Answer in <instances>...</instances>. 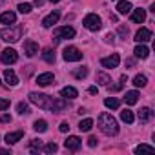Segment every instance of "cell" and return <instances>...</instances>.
<instances>
[{"label":"cell","instance_id":"6da1fadb","mask_svg":"<svg viewBox=\"0 0 155 155\" xmlns=\"http://www.w3.org/2000/svg\"><path fill=\"white\" fill-rule=\"evenodd\" d=\"M29 102L42 108V110H49L53 113H60L66 110V102L62 99H53L49 95H44V93H37V91H31L29 93Z\"/></svg>","mask_w":155,"mask_h":155},{"label":"cell","instance_id":"7a4b0ae2","mask_svg":"<svg viewBox=\"0 0 155 155\" xmlns=\"http://www.w3.org/2000/svg\"><path fill=\"white\" fill-rule=\"evenodd\" d=\"M99 128H101V131L104 133V135H117L119 133V122L115 120V117L113 115H110V113H101L99 115Z\"/></svg>","mask_w":155,"mask_h":155},{"label":"cell","instance_id":"3957f363","mask_svg":"<svg viewBox=\"0 0 155 155\" xmlns=\"http://www.w3.org/2000/svg\"><path fill=\"white\" fill-rule=\"evenodd\" d=\"M22 33H24V26L17 24V26H9V28H6V29L0 31V38H2L4 42H11L13 44V42H18L20 40Z\"/></svg>","mask_w":155,"mask_h":155},{"label":"cell","instance_id":"277c9868","mask_svg":"<svg viewBox=\"0 0 155 155\" xmlns=\"http://www.w3.org/2000/svg\"><path fill=\"white\" fill-rule=\"evenodd\" d=\"M73 37H75V29L71 26H62V28H57L53 31V42L55 44H58L64 38H73Z\"/></svg>","mask_w":155,"mask_h":155},{"label":"cell","instance_id":"5b68a950","mask_svg":"<svg viewBox=\"0 0 155 155\" xmlns=\"http://www.w3.org/2000/svg\"><path fill=\"white\" fill-rule=\"evenodd\" d=\"M82 24H84V28H86V29H90V31H99V29L102 28V20H101V17H99V15H95V13L86 15Z\"/></svg>","mask_w":155,"mask_h":155},{"label":"cell","instance_id":"8992f818","mask_svg":"<svg viewBox=\"0 0 155 155\" xmlns=\"http://www.w3.org/2000/svg\"><path fill=\"white\" fill-rule=\"evenodd\" d=\"M62 57H64L66 62H79V60H82V53H81V49H79V48H75V46L66 48Z\"/></svg>","mask_w":155,"mask_h":155},{"label":"cell","instance_id":"52a82bcc","mask_svg":"<svg viewBox=\"0 0 155 155\" xmlns=\"http://www.w3.org/2000/svg\"><path fill=\"white\" fill-rule=\"evenodd\" d=\"M0 60H2V64H15L17 60H18V55H17V51L15 49H11V48H6L4 51H2V55H0Z\"/></svg>","mask_w":155,"mask_h":155},{"label":"cell","instance_id":"ba28073f","mask_svg":"<svg viewBox=\"0 0 155 155\" xmlns=\"http://www.w3.org/2000/svg\"><path fill=\"white\" fill-rule=\"evenodd\" d=\"M119 62H120L119 53H113L111 57H104V58H101V66H102V68H108V69L117 68V66H119Z\"/></svg>","mask_w":155,"mask_h":155},{"label":"cell","instance_id":"9c48e42d","mask_svg":"<svg viewBox=\"0 0 155 155\" xmlns=\"http://www.w3.org/2000/svg\"><path fill=\"white\" fill-rule=\"evenodd\" d=\"M64 146H66V150H69V151H77V150L82 146V140L77 137V135H69V137L64 140Z\"/></svg>","mask_w":155,"mask_h":155},{"label":"cell","instance_id":"30bf717a","mask_svg":"<svg viewBox=\"0 0 155 155\" xmlns=\"http://www.w3.org/2000/svg\"><path fill=\"white\" fill-rule=\"evenodd\" d=\"M53 82H55V75H53V73H49V71L40 73V75L37 77V84H38V86H42V88H46V86H49V84H53Z\"/></svg>","mask_w":155,"mask_h":155},{"label":"cell","instance_id":"8fae6325","mask_svg":"<svg viewBox=\"0 0 155 155\" xmlns=\"http://www.w3.org/2000/svg\"><path fill=\"white\" fill-rule=\"evenodd\" d=\"M58 18H60V11H58V9H55V11H51L48 17H44L42 26H44V28H53V24H57V22H58Z\"/></svg>","mask_w":155,"mask_h":155},{"label":"cell","instance_id":"7c38bea8","mask_svg":"<svg viewBox=\"0 0 155 155\" xmlns=\"http://www.w3.org/2000/svg\"><path fill=\"white\" fill-rule=\"evenodd\" d=\"M24 53H26V57H35L37 53H38V44L35 42V40H26L24 42Z\"/></svg>","mask_w":155,"mask_h":155},{"label":"cell","instance_id":"4fadbf2b","mask_svg":"<svg viewBox=\"0 0 155 155\" xmlns=\"http://www.w3.org/2000/svg\"><path fill=\"white\" fill-rule=\"evenodd\" d=\"M135 40H137L139 44H144V42L151 40V31H150L148 28H140V29L135 33Z\"/></svg>","mask_w":155,"mask_h":155},{"label":"cell","instance_id":"5bb4252c","mask_svg":"<svg viewBox=\"0 0 155 155\" xmlns=\"http://www.w3.org/2000/svg\"><path fill=\"white\" fill-rule=\"evenodd\" d=\"M60 97H62V99H69V101H73V99L79 97V91H77L73 86H66V88L60 90Z\"/></svg>","mask_w":155,"mask_h":155},{"label":"cell","instance_id":"9a60e30c","mask_svg":"<svg viewBox=\"0 0 155 155\" xmlns=\"http://www.w3.org/2000/svg\"><path fill=\"white\" fill-rule=\"evenodd\" d=\"M144 20H146V11H144L142 8L133 9V13H131V22H133V24H142Z\"/></svg>","mask_w":155,"mask_h":155},{"label":"cell","instance_id":"2e32d148","mask_svg":"<svg viewBox=\"0 0 155 155\" xmlns=\"http://www.w3.org/2000/svg\"><path fill=\"white\" fill-rule=\"evenodd\" d=\"M131 2H128V0H119L117 2V13L119 15H128L131 11Z\"/></svg>","mask_w":155,"mask_h":155},{"label":"cell","instance_id":"e0dca14e","mask_svg":"<svg viewBox=\"0 0 155 155\" xmlns=\"http://www.w3.org/2000/svg\"><path fill=\"white\" fill-rule=\"evenodd\" d=\"M0 22L6 24V26H13V24L17 22V15H15L13 11H6V13L0 15Z\"/></svg>","mask_w":155,"mask_h":155},{"label":"cell","instance_id":"ac0fdd59","mask_svg":"<svg viewBox=\"0 0 155 155\" xmlns=\"http://www.w3.org/2000/svg\"><path fill=\"white\" fill-rule=\"evenodd\" d=\"M4 81H6L9 86H17V84H18V77L15 75L13 69H6V71H4Z\"/></svg>","mask_w":155,"mask_h":155},{"label":"cell","instance_id":"d6986e66","mask_svg":"<svg viewBox=\"0 0 155 155\" xmlns=\"http://www.w3.org/2000/svg\"><path fill=\"white\" fill-rule=\"evenodd\" d=\"M133 53H135L137 58H148V57H150V49H148L144 44H139V46L133 49Z\"/></svg>","mask_w":155,"mask_h":155},{"label":"cell","instance_id":"ffe728a7","mask_svg":"<svg viewBox=\"0 0 155 155\" xmlns=\"http://www.w3.org/2000/svg\"><path fill=\"white\" fill-rule=\"evenodd\" d=\"M139 91H126V97H124V102L128 104V106H133V104H137V101H139Z\"/></svg>","mask_w":155,"mask_h":155},{"label":"cell","instance_id":"44dd1931","mask_svg":"<svg viewBox=\"0 0 155 155\" xmlns=\"http://www.w3.org/2000/svg\"><path fill=\"white\" fill-rule=\"evenodd\" d=\"M151 117H153V111H151L150 108H142V110L139 111V120H140L142 124H144V122H150Z\"/></svg>","mask_w":155,"mask_h":155},{"label":"cell","instance_id":"7402d4cb","mask_svg":"<svg viewBox=\"0 0 155 155\" xmlns=\"http://www.w3.org/2000/svg\"><path fill=\"white\" fill-rule=\"evenodd\" d=\"M22 137H24V131H13V133H8V135H6V144H15V142H18Z\"/></svg>","mask_w":155,"mask_h":155},{"label":"cell","instance_id":"603a6c76","mask_svg":"<svg viewBox=\"0 0 155 155\" xmlns=\"http://www.w3.org/2000/svg\"><path fill=\"white\" fill-rule=\"evenodd\" d=\"M42 146H44V142H42L40 139H33V140L29 142V150H31L33 155H38V151L42 150Z\"/></svg>","mask_w":155,"mask_h":155},{"label":"cell","instance_id":"cb8c5ba5","mask_svg":"<svg viewBox=\"0 0 155 155\" xmlns=\"http://www.w3.org/2000/svg\"><path fill=\"white\" fill-rule=\"evenodd\" d=\"M73 73V77H75V79H79V81H82V79H86V77H88V68H77V69H73L71 71Z\"/></svg>","mask_w":155,"mask_h":155},{"label":"cell","instance_id":"d4e9b609","mask_svg":"<svg viewBox=\"0 0 155 155\" xmlns=\"http://www.w3.org/2000/svg\"><path fill=\"white\" fill-rule=\"evenodd\" d=\"M42 58H44L48 64H53V62H55V51H53L51 48H46V49L42 51Z\"/></svg>","mask_w":155,"mask_h":155},{"label":"cell","instance_id":"484cf974","mask_svg":"<svg viewBox=\"0 0 155 155\" xmlns=\"http://www.w3.org/2000/svg\"><path fill=\"white\" fill-rule=\"evenodd\" d=\"M146 84H148L146 75H135V79H133V86H137V88H144Z\"/></svg>","mask_w":155,"mask_h":155},{"label":"cell","instance_id":"4316f807","mask_svg":"<svg viewBox=\"0 0 155 155\" xmlns=\"http://www.w3.org/2000/svg\"><path fill=\"white\" fill-rule=\"evenodd\" d=\"M104 106H106V108H110V110H119V106H120V101H119V99H113V97H110V99H106V101H104Z\"/></svg>","mask_w":155,"mask_h":155},{"label":"cell","instance_id":"83f0119b","mask_svg":"<svg viewBox=\"0 0 155 155\" xmlns=\"http://www.w3.org/2000/svg\"><path fill=\"white\" fill-rule=\"evenodd\" d=\"M120 119H122V122H126V124H131V122L135 120V115H133L130 110H124V111H120Z\"/></svg>","mask_w":155,"mask_h":155},{"label":"cell","instance_id":"f1b7e54d","mask_svg":"<svg viewBox=\"0 0 155 155\" xmlns=\"http://www.w3.org/2000/svg\"><path fill=\"white\" fill-rule=\"evenodd\" d=\"M91 128H93V120L91 119H84V120L79 122V130L81 131H90Z\"/></svg>","mask_w":155,"mask_h":155},{"label":"cell","instance_id":"f546056e","mask_svg":"<svg viewBox=\"0 0 155 155\" xmlns=\"http://www.w3.org/2000/svg\"><path fill=\"white\" fill-rule=\"evenodd\" d=\"M33 130H35V131H38V133H44V131L48 130V122H46V120H42V119H40V120H35Z\"/></svg>","mask_w":155,"mask_h":155},{"label":"cell","instance_id":"4dcf8cb0","mask_svg":"<svg viewBox=\"0 0 155 155\" xmlns=\"http://www.w3.org/2000/svg\"><path fill=\"white\" fill-rule=\"evenodd\" d=\"M97 82L101 84V86H110V82H111V79L106 75V73H97Z\"/></svg>","mask_w":155,"mask_h":155},{"label":"cell","instance_id":"1f68e13d","mask_svg":"<svg viewBox=\"0 0 155 155\" xmlns=\"http://www.w3.org/2000/svg\"><path fill=\"white\" fill-rule=\"evenodd\" d=\"M142 151L153 153V151H155V148H153V146H148V144H139V146H135V153H142Z\"/></svg>","mask_w":155,"mask_h":155},{"label":"cell","instance_id":"d6a6232c","mask_svg":"<svg viewBox=\"0 0 155 155\" xmlns=\"http://www.w3.org/2000/svg\"><path fill=\"white\" fill-rule=\"evenodd\" d=\"M17 111H18L20 115H28V113H29V106H28L26 102H18V104H17Z\"/></svg>","mask_w":155,"mask_h":155},{"label":"cell","instance_id":"836d02e7","mask_svg":"<svg viewBox=\"0 0 155 155\" xmlns=\"http://www.w3.org/2000/svg\"><path fill=\"white\" fill-rule=\"evenodd\" d=\"M42 150H44L46 153H55V151L58 150V146H57L55 142H49V144H46V146H42Z\"/></svg>","mask_w":155,"mask_h":155},{"label":"cell","instance_id":"e575fe53","mask_svg":"<svg viewBox=\"0 0 155 155\" xmlns=\"http://www.w3.org/2000/svg\"><path fill=\"white\" fill-rule=\"evenodd\" d=\"M17 9H18V11L22 13V15H28V13L31 11V6H29V4H24V2H22V4H18V8H17Z\"/></svg>","mask_w":155,"mask_h":155},{"label":"cell","instance_id":"d590c367","mask_svg":"<svg viewBox=\"0 0 155 155\" xmlns=\"http://www.w3.org/2000/svg\"><path fill=\"white\" fill-rule=\"evenodd\" d=\"M128 33H130V31H128V28H126V26H119V35H120L124 40L128 38Z\"/></svg>","mask_w":155,"mask_h":155},{"label":"cell","instance_id":"8d00e7d4","mask_svg":"<svg viewBox=\"0 0 155 155\" xmlns=\"http://www.w3.org/2000/svg\"><path fill=\"white\" fill-rule=\"evenodd\" d=\"M9 108V101L8 99H0V111H4Z\"/></svg>","mask_w":155,"mask_h":155},{"label":"cell","instance_id":"74e56055","mask_svg":"<svg viewBox=\"0 0 155 155\" xmlns=\"http://www.w3.org/2000/svg\"><path fill=\"white\" fill-rule=\"evenodd\" d=\"M122 84H124V82H122V81H120V82H119V84H115V86H106V88H108V90H110V91H119V90H120V88H122Z\"/></svg>","mask_w":155,"mask_h":155},{"label":"cell","instance_id":"f35d334b","mask_svg":"<svg viewBox=\"0 0 155 155\" xmlns=\"http://www.w3.org/2000/svg\"><path fill=\"white\" fill-rule=\"evenodd\" d=\"M97 144H99V140H97V137H90V139H88V146H90V148H95Z\"/></svg>","mask_w":155,"mask_h":155},{"label":"cell","instance_id":"ab89813d","mask_svg":"<svg viewBox=\"0 0 155 155\" xmlns=\"http://www.w3.org/2000/svg\"><path fill=\"white\" fill-rule=\"evenodd\" d=\"M104 40H106V44H113V42H115V35H113V33H108Z\"/></svg>","mask_w":155,"mask_h":155},{"label":"cell","instance_id":"60d3db41","mask_svg":"<svg viewBox=\"0 0 155 155\" xmlns=\"http://www.w3.org/2000/svg\"><path fill=\"white\" fill-rule=\"evenodd\" d=\"M0 122H11V115H8V113L0 115Z\"/></svg>","mask_w":155,"mask_h":155},{"label":"cell","instance_id":"b9f144b4","mask_svg":"<svg viewBox=\"0 0 155 155\" xmlns=\"http://www.w3.org/2000/svg\"><path fill=\"white\" fill-rule=\"evenodd\" d=\"M58 130H60V131H62V133H66V131H69V124H68V122H62V124H60V128H58Z\"/></svg>","mask_w":155,"mask_h":155},{"label":"cell","instance_id":"7bdbcfd3","mask_svg":"<svg viewBox=\"0 0 155 155\" xmlns=\"http://www.w3.org/2000/svg\"><path fill=\"white\" fill-rule=\"evenodd\" d=\"M133 64H135V60H133V58H128V60H126V66H130V68H133Z\"/></svg>","mask_w":155,"mask_h":155},{"label":"cell","instance_id":"ee69618b","mask_svg":"<svg viewBox=\"0 0 155 155\" xmlns=\"http://www.w3.org/2000/svg\"><path fill=\"white\" fill-rule=\"evenodd\" d=\"M88 91H90L91 95H95V93H97V86H90V90H88Z\"/></svg>","mask_w":155,"mask_h":155},{"label":"cell","instance_id":"f6af8a7d","mask_svg":"<svg viewBox=\"0 0 155 155\" xmlns=\"http://www.w3.org/2000/svg\"><path fill=\"white\" fill-rule=\"evenodd\" d=\"M42 4H44V0H35V6H37V8H40Z\"/></svg>","mask_w":155,"mask_h":155},{"label":"cell","instance_id":"bcb514c9","mask_svg":"<svg viewBox=\"0 0 155 155\" xmlns=\"http://www.w3.org/2000/svg\"><path fill=\"white\" fill-rule=\"evenodd\" d=\"M49 2H53V4H57V2H60V0H49Z\"/></svg>","mask_w":155,"mask_h":155},{"label":"cell","instance_id":"7dc6e473","mask_svg":"<svg viewBox=\"0 0 155 155\" xmlns=\"http://www.w3.org/2000/svg\"><path fill=\"white\" fill-rule=\"evenodd\" d=\"M4 2H6V0H0V6H2V4H4Z\"/></svg>","mask_w":155,"mask_h":155}]
</instances>
